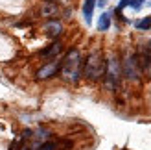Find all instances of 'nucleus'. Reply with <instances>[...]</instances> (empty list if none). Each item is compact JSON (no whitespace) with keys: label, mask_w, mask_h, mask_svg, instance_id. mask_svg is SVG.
I'll return each mask as SVG.
<instances>
[{"label":"nucleus","mask_w":151,"mask_h":150,"mask_svg":"<svg viewBox=\"0 0 151 150\" xmlns=\"http://www.w3.org/2000/svg\"><path fill=\"white\" fill-rule=\"evenodd\" d=\"M81 67H83V59L78 48L68 50V54L65 56V59L61 61V74L66 82L76 84L81 76Z\"/></svg>","instance_id":"f257e3e1"},{"label":"nucleus","mask_w":151,"mask_h":150,"mask_svg":"<svg viewBox=\"0 0 151 150\" xmlns=\"http://www.w3.org/2000/svg\"><path fill=\"white\" fill-rule=\"evenodd\" d=\"M105 67H107V61L103 59L101 52H92V54H88L87 61L83 63V74L88 80H100L105 74Z\"/></svg>","instance_id":"f03ea898"},{"label":"nucleus","mask_w":151,"mask_h":150,"mask_svg":"<svg viewBox=\"0 0 151 150\" xmlns=\"http://www.w3.org/2000/svg\"><path fill=\"white\" fill-rule=\"evenodd\" d=\"M122 72H124V76L127 80H131V82H137L140 78V63H138V58L134 52L131 50H127L125 52V56H124V61H122Z\"/></svg>","instance_id":"7ed1b4c3"},{"label":"nucleus","mask_w":151,"mask_h":150,"mask_svg":"<svg viewBox=\"0 0 151 150\" xmlns=\"http://www.w3.org/2000/svg\"><path fill=\"white\" fill-rule=\"evenodd\" d=\"M105 82H107L109 89H116L120 84V76H122V69H120V61L116 56H111V59L107 61V67H105Z\"/></svg>","instance_id":"20e7f679"},{"label":"nucleus","mask_w":151,"mask_h":150,"mask_svg":"<svg viewBox=\"0 0 151 150\" xmlns=\"http://www.w3.org/2000/svg\"><path fill=\"white\" fill-rule=\"evenodd\" d=\"M137 58H138V63H140L142 72H144L146 76L151 78V39H149L147 43H144V44L138 48Z\"/></svg>","instance_id":"39448f33"},{"label":"nucleus","mask_w":151,"mask_h":150,"mask_svg":"<svg viewBox=\"0 0 151 150\" xmlns=\"http://www.w3.org/2000/svg\"><path fill=\"white\" fill-rule=\"evenodd\" d=\"M59 69H61V61H52V63H46L44 67H41V69L37 71L35 76L39 78V80H46V78L55 76Z\"/></svg>","instance_id":"423d86ee"},{"label":"nucleus","mask_w":151,"mask_h":150,"mask_svg":"<svg viewBox=\"0 0 151 150\" xmlns=\"http://www.w3.org/2000/svg\"><path fill=\"white\" fill-rule=\"evenodd\" d=\"M61 32H63V26H61V22H57V20H50L48 24H44V33L48 37H57Z\"/></svg>","instance_id":"0eeeda50"},{"label":"nucleus","mask_w":151,"mask_h":150,"mask_svg":"<svg viewBox=\"0 0 151 150\" xmlns=\"http://www.w3.org/2000/svg\"><path fill=\"white\" fill-rule=\"evenodd\" d=\"M94 6H96V0H85V4H83V17H85V22H87V24H90V22H92Z\"/></svg>","instance_id":"6e6552de"},{"label":"nucleus","mask_w":151,"mask_h":150,"mask_svg":"<svg viewBox=\"0 0 151 150\" xmlns=\"http://www.w3.org/2000/svg\"><path fill=\"white\" fill-rule=\"evenodd\" d=\"M98 28H100V32H107V30L111 28V15H109V13H103L101 17H100Z\"/></svg>","instance_id":"1a4fd4ad"},{"label":"nucleus","mask_w":151,"mask_h":150,"mask_svg":"<svg viewBox=\"0 0 151 150\" xmlns=\"http://www.w3.org/2000/svg\"><path fill=\"white\" fill-rule=\"evenodd\" d=\"M59 52H61V43H54V44H50L48 48L41 50V56H55Z\"/></svg>","instance_id":"9d476101"},{"label":"nucleus","mask_w":151,"mask_h":150,"mask_svg":"<svg viewBox=\"0 0 151 150\" xmlns=\"http://www.w3.org/2000/svg\"><path fill=\"white\" fill-rule=\"evenodd\" d=\"M142 2H144V0H122L118 7L122 9V7H127V6H131V7H134V9H138V7H142Z\"/></svg>","instance_id":"9b49d317"},{"label":"nucleus","mask_w":151,"mask_h":150,"mask_svg":"<svg viewBox=\"0 0 151 150\" xmlns=\"http://www.w3.org/2000/svg\"><path fill=\"white\" fill-rule=\"evenodd\" d=\"M137 28L138 30H149L151 28V15H149V17H146V19H142V20H138L137 22Z\"/></svg>","instance_id":"f8f14e48"},{"label":"nucleus","mask_w":151,"mask_h":150,"mask_svg":"<svg viewBox=\"0 0 151 150\" xmlns=\"http://www.w3.org/2000/svg\"><path fill=\"white\" fill-rule=\"evenodd\" d=\"M54 148H55V145H54V143H44L42 146H39L37 150H54Z\"/></svg>","instance_id":"ddd939ff"},{"label":"nucleus","mask_w":151,"mask_h":150,"mask_svg":"<svg viewBox=\"0 0 151 150\" xmlns=\"http://www.w3.org/2000/svg\"><path fill=\"white\" fill-rule=\"evenodd\" d=\"M98 4H100V6H105V4H107V0H100Z\"/></svg>","instance_id":"4468645a"}]
</instances>
